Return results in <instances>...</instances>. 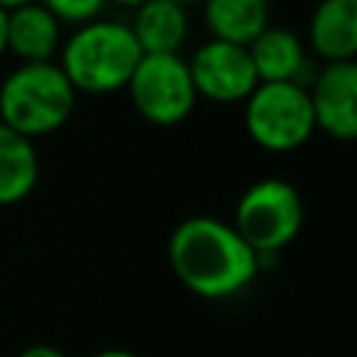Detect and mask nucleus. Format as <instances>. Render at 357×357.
Wrapping results in <instances>:
<instances>
[{
  "instance_id": "11",
  "label": "nucleus",
  "mask_w": 357,
  "mask_h": 357,
  "mask_svg": "<svg viewBox=\"0 0 357 357\" xmlns=\"http://www.w3.org/2000/svg\"><path fill=\"white\" fill-rule=\"evenodd\" d=\"M61 42V22L39 0L8 8L6 53L20 61H56Z\"/></svg>"
},
{
  "instance_id": "18",
  "label": "nucleus",
  "mask_w": 357,
  "mask_h": 357,
  "mask_svg": "<svg viewBox=\"0 0 357 357\" xmlns=\"http://www.w3.org/2000/svg\"><path fill=\"white\" fill-rule=\"evenodd\" d=\"M92 357H137V354L128 351V349H100V351H95Z\"/></svg>"
},
{
  "instance_id": "14",
  "label": "nucleus",
  "mask_w": 357,
  "mask_h": 357,
  "mask_svg": "<svg viewBox=\"0 0 357 357\" xmlns=\"http://www.w3.org/2000/svg\"><path fill=\"white\" fill-rule=\"evenodd\" d=\"M204 25L212 39L248 45L271 25V0H201Z\"/></svg>"
},
{
  "instance_id": "17",
  "label": "nucleus",
  "mask_w": 357,
  "mask_h": 357,
  "mask_svg": "<svg viewBox=\"0 0 357 357\" xmlns=\"http://www.w3.org/2000/svg\"><path fill=\"white\" fill-rule=\"evenodd\" d=\"M6 31H8V8L0 6V56L6 53Z\"/></svg>"
},
{
  "instance_id": "16",
  "label": "nucleus",
  "mask_w": 357,
  "mask_h": 357,
  "mask_svg": "<svg viewBox=\"0 0 357 357\" xmlns=\"http://www.w3.org/2000/svg\"><path fill=\"white\" fill-rule=\"evenodd\" d=\"M17 357H67L59 346H47V343H33L28 349H22Z\"/></svg>"
},
{
  "instance_id": "19",
  "label": "nucleus",
  "mask_w": 357,
  "mask_h": 357,
  "mask_svg": "<svg viewBox=\"0 0 357 357\" xmlns=\"http://www.w3.org/2000/svg\"><path fill=\"white\" fill-rule=\"evenodd\" d=\"M106 3H114V6H123V8H137L142 0H106Z\"/></svg>"
},
{
  "instance_id": "12",
  "label": "nucleus",
  "mask_w": 357,
  "mask_h": 357,
  "mask_svg": "<svg viewBox=\"0 0 357 357\" xmlns=\"http://www.w3.org/2000/svg\"><path fill=\"white\" fill-rule=\"evenodd\" d=\"M128 22L142 53H178L190 36L187 6L173 0H142Z\"/></svg>"
},
{
  "instance_id": "2",
  "label": "nucleus",
  "mask_w": 357,
  "mask_h": 357,
  "mask_svg": "<svg viewBox=\"0 0 357 357\" xmlns=\"http://www.w3.org/2000/svg\"><path fill=\"white\" fill-rule=\"evenodd\" d=\"M142 50L131 28L120 20H89L61 42L56 64L75 92L106 95L126 89Z\"/></svg>"
},
{
  "instance_id": "4",
  "label": "nucleus",
  "mask_w": 357,
  "mask_h": 357,
  "mask_svg": "<svg viewBox=\"0 0 357 357\" xmlns=\"http://www.w3.org/2000/svg\"><path fill=\"white\" fill-rule=\"evenodd\" d=\"M243 123L251 142L268 153H290L315 134L312 106L304 84L259 81L243 100Z\"/></svg>"
},
{
  "instance_id": "13",
  "label": "nucleus",
  "mask_w": 357,
  "mask_h": 357,
  "mask_svg": "<svg viewBox=\"0 0 357 357\" xmlns=\"http://www.w3.org/2000/svg\"><path fill=\"white\" fill-rule=\"evenodd\" d=\"M39 181V153L33 139L0 123V206L25 201Z\"/></svg>"
},
{
  "instance_id": "10",
  "label": "nucleus",
  "mask_w": 357,
  "mask_h": 357,
  "mask_svg": "<svg viewBox=\"0 0 357 357\" xmlns=\"http://www.w3.org/2000/svg\"><path fill=\"white\" fill-rule=\"evenodd\" d=\"M307 45L315 59L354 61L357 56V0H318L307 22Z\"/></svg>"
},
{
  "instance_id": "3",
  "label": "nucleus",
  "mask_w": 357,
  "mask_h": 357,
  "mask_svg": "<svg viewBox=\"0 0 357 357\" xmlns=\"http://www.w3.org/2000/svg\"><path fill=\"white\" fill-rule=\"evenodd\" d=\"M75 95L56 61H20L0 84V123L31 139L53 134L70 120Z\"/></svg>"
},
{
  "instance_id": "1",
  "label": "nucleus",
  "mask_w": 357,
  "mask_h": 357,
  "mask_svg": "<svg viewBox=\"0 0 357 357\" xmlns=\"http://www.w3.org/2000/svg\"><path fill=\"white\" fill-rule=\"evenodd\" d=\"M167 262L190 293L209 301L231 298L248 290L262 271L257 251L231 223L215 215L184 218L170 231Z\"/></svg>"
},
{
  "instance_id": "8",
  "label": "nucleus",
  "mask_w": 357,
  "mask_h": 357,
  "mask_svg": "<svg viewBox=\"0 0 357 357\" xmlns=\"http://www.w3.org/2000/svg\"><path fill=\"white\" fill-rule=\"evenodd\" d=\"M315 131L349 142L357 137V64L326 61L307 84Z\"/></svg>"
},
{
  "instance_id": "9",
  "label": "nucleus",
  "mask_w": 357,
  "mask_h": 357,
  "mask_svg": "<svg viewBox=\"0 0 357 357\" xmlns=\"http://www.w3.org/2000/svg\"><path fill=\"white\" fill-rule=\"evenodd\" d=\"M245 47L259 81H296L304 86L310 84V53L296 31L265 25Z\"/></svg>"
},
{
  "instance_id": "15",
  "label": "nucleus",
  "mask_w": 357,
  "mask_h": 357,
  "mask_svg": "<svg viewBox=\"0 0 357 357\" xmlns=\"http://www.w3.org/2000/svg\"><path fill=\"white\" fill-rule=\"evenodd\" d=\"M61 25H81L100 17L106 0H39Z\"/></svg>"
},
{
  "instance_id": "20",
  "label": "nucleus",
  "mask_w": 357,
  "mask_h": 357,
  "mask_svg": "<svg viewBox=\"0 0 357 357\" xmlns=\"http://www.w3.org/2000/svg\"><path fill=\"white\" fill-rule=\"evenodd\" d=\"M22 3H33V0H0L3 8H17V6H22Z\"/></svg>"
},
{
  "instance_id": "6",
  "label": "nucleus",
  "mask_w": 357,
  "mask_h": 357,
  "mask_svg": "<svg viewBox=\"0 0 357 357\" xmlns=\"http://www.w3.org/2000/svg\"><path fill=\"white\" fill-rule=\"evenodd\" d=\"M126 89L137 114L162 128L184 123L198 103L187 59L178 53H142Z\"/></svg>"
},
{
  "instance_id": "7",
  "label": "nucleus",
  "mask_w": 357,
  "mask_h": 357,
  "mask_svg": "<svg viewBox=\"0 0 357 357\" xmlns=\"http://www.w3.org/2000/svg\"><path fill=\"white\" fill-rule=\"evenodd\" d=\"M198 98L209 103H243L259 84L248 47L226 39H206L187 59Z\"/></svg>"
},
{
  "instance_id": "5",
  "label": "nucleus",
  "mask_w": 357,
  "mask_h": 357,
  "mask_svg": "<svg viewBox=\"0 0 357 357\" xmlns=\"http://www.w3.org/2000/svg\"><path fill=\"white\" fill-rule=\"evenodd\" d=\"M304 223V204L298 190L284 178H259L243 190L234 204L231 226L257 251V257H276L287 248Z\"/></svg>"
},
{
  "instance_id": "21",
  "label": "nucleus",
  "mask_w": 357,
  "mask_h": 357,
  "mask_svg": "<svg viewBox=\"0 0 357 357\" xmlns=\"http://www.w3.org/2000/svg\"><path fill=\"white\" fill-rule=\"evenodd\" d=\"M173 3H178V6H190V3H198V0H173Z\"/></svg>"
}]
</instances>
